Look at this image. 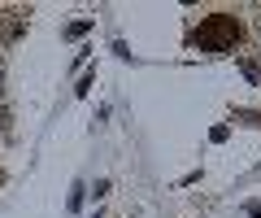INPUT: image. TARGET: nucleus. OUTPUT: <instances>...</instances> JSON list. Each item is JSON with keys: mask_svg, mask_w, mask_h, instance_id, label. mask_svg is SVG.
Instances as JSON below:
<instances>
[{"mask_svg": "<svg viewBox=\"0 0 261 218\" xmlns=\"http://www.w3.org/2000/svg\"><path fill=\"white\" fill-rule=\"evenodd\" d=\"M192 44L200 48V53H231L235 44H240V18H231V13H209L200 27L192 31Z\"/></svg>", "mask_w": 261, "mask_h": 218, "instance_id": "1", "label": "nucleus"}, {"mask_svg": "<svg viewBox=\"0 0 261 218\" xmlns=\"http://www.w3.org/2000/svg\"><path fill=\"white\" fill-rule=\"evenodd\" d=\"M248 214H252V218H261V205H248Z\"/></svg>", "mask_w": 261, "mask_h": 218, "instance_id": "2", "label": "nucleus"}]
</instances>
